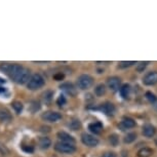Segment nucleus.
Returning a JSON list of instances; mask_svg holds the SVG:
<instances>
[{"instance_id": "obj_1", "label": "nucleus", "mask_w": 157, "mask_h": 157, "mask_svg": "<svg viewBox=\"0 0 157 157\" xmlns=\"http://www.w3.org/2000/svg\"><path fill=\"white\" fill-rule=\"evenodd\" d=\"M0 70L2 72H4L10 79H13L17 84L27 83L31 77L30 70L19 64L2 63L0 65Z\"/></svg>"}, {"instance_id": "obj_2", "label": "nucleus", "mask_w": 157, "mask_h": 157, "mask_svg": "<svg viewBox=\"0 0 157 157\" xmlns=\"http://www.w3.org/2000/svg\"><path fill=\"white\" fill-rule=\"evenodd\" d=\"M45 83V80L40 74H34L30 77L29 81L27 82V87L30 90H36L41 88Z\"/></svg>"}, {"instance_id": "obj_3", "label": "nucleus", "mask_w": 157, "mask_h": 157, "mask_svg": "<svg viewBox=\"0 0 157 157\" xmlns=\"http://www.w3.org/2000/svg\"><path fill=\"white\" fill-rule=\"evenodd\" d=\"M56 151L64 154H73L76 151V147L74 144L65 143V142H58L55 144Z\"/></svg>"}, {"instance_id": "obj_4", "label": "nucleus", "mask_w": 157, "mask_h": 157, "mask_svg": "<svg viewBox=\"0 0 157 157\" xmlns=\"http://www.w3.org/2000/svg\"><path fill=\"white\" fill-rule=\"evenodd\" d=\"M94 84V78L88 74H82L77 78V86L80 90H87Z\"/></svg>"}, {"instance_id": "obj_5", "label": "nucleus", "mask_w": 157, "mask_h": 157, "mask_svg": "<svg viewBox=\"0 0 157 157\" xmlns=\"http://www.w3.org/2000/svg\"><path fill=\"white\" fill-rule=\"evenodd\" d=\"M42 119L47 122H57L62 119V114L56 111H47L42 114Z\"/></svg>"}, {"instance_id": "obj_6", "label": "nucleus", "mask_w": 157, "mask_h": 157, "mask_svg": "<svg viewBox=\"0 0 157 157\" xmlns=\"http://www.w3.org/2000/svg\"><path fill=\"white\" fill-rule=\"evenodd\" d=\"M81 141L82 143L88 147H97L98 144H99V140L97 138H94V136L90 134H86V132L81 135Z\"/></svg>"}, {"instance_id": "obj_7", "label": "nucleus", "mask_w": 157, "mask_h": 157, "mask_svg": "<svg viewBox=\"0 0 157 157\" xmlns=\"http://www.w3.org/2000/svg\"><path fill=\"white\" fill-rule=\"evenodd\" d=\"M143 83L145 85H154L157 83V72L152 71V72L147 73L143 78Z\"/></svg>"}, {"instance_id": "obj_8", "label": "nucleus", "mask_w": 157, "mask_h": 157, "mask_svg": "<svg viewBox=\"0 0 157 157\" xmlns=\"http://www.w3.org/2000/svg\"><path fill=\"white\" fill-rule=\"evenodd\" d=\"M107 84L109 88L113 91H117L120 88V84H121V80L119 77H116V76H113V77H110L108 78L107 80Z\"/></svg>"}, {"instance_id": "obj_9", "label": "nucleus", "mask_w": 157, "mask_h": 157, "mask_svg": "<svg viewBox=\"0 0 157 157\" xmlns=\"http://www.w3.org/2000/svg\"><path fill=\"white\" fill-rule=\"evenodd\" d=\"M99 110H101L104 114L108 115V116H112L115 112V107L112 103H105L100 106Z\"/></svg>"}, {"instance_id": "obj_10", "label": "nucleus", "mask_w": 157, "mask_h": 157, "mask_svg": "<svg viewBox=\"0 0 157 157\" xmlns=\"http://www.w3.org/2000/svg\"><path fill=\"white\" fill-rule=\"evenodd\" d=\"M136 126V121L132 119V118L129 117H124L123 120L121 121V123L119 124V127L121 130H125L127 128H132V127Z\"/></svg>"}, {"instance_id": "obj_11", "label": "nucleus", "mask_w": 157, "mask_h": 157, "mask_svg": "<svg viewBox=\"0 0 157 157\" xmlns=\"http://www.w3.org/2000/svg\"><path fill=\"white\" fill-rule=\"evenodd\" d=\"M143 135L145 136V137H147V138H152L154 135H155V132H156V129H155V127H154L152 124H150V123H146V124H144L143 125Z\"/></svg>"}, {"instance_id": "obj_12", "label": "nucleus", "mask_w": 157, "mask_h": 157, "mask_svg": "<svg viewBox=\"0 0 157 157\" xmlns=\"http://www.w3.org/2000/svg\"><path fill=\"white\" fill-rule=\"evenodd\" d=\"M58 138L60 139L61 142H65V143H70V144L75 143V139L66 132H58Z\"/></svg>"}, {"instance_id": "obj_13", "label": "nucleus", "mask_w": 157, "mask_h": 157, "mask_svg": "<svg viewBox=\"0 0 157 157\" xmlns=\"http://www.w3.org/2000/svg\"><path fill=\"white\" fill-rule=\"evenodd\" d=\"M61 90H63L64 91H66L68 94H70V96H75L76 94V88L75 86L70 83V82H66V83H63L60 86Z\"/></svg>"}, {"instance_id": "obj_14", "label": "nucleus", "mask_w": 157, "mask_h": 157, "mask_svg": "<svg viewBox=\"0 0 157 157\" xmlns=\"http://www.w3.org/2000/svg\"><path fill=\"white\" fill-rule=\"evenodd\" d=\"M88 129H90L93 134L99 135V134H101V132L103 130V124L101 122H99V121L90 123V124H88Z\"/></svg>"}, {"instance_id": "obj_15", "label": "nucleus", "mask_w": 157, "mask_h": 157, "mask_svg": "<svg viewBox=\"0 0 157 157\" xmlns=\"http://www.w3.org/2000/svg\"><path fill=\"white\" fill-rule=\"evenodd\" d=\"M13 120V116L5 109H0V121L1 122H10Z\"/></svg>"}, {"instance_id": "obj_16", "label": "nucleus", "mask_w": 157, "mask_h": 157, "mask_svg": "<svg viewBox=\"0 0 157 157\" xmlns=\"http://www.w3.org/2000/svg\"><path fill=\"white\" fill-rule=\"evenodd\" d=\"M120 90V94L123 99H128L129 94H130V91H132V87H130L129 84H123L122 86L119 88Z\"/></svg>"}, {"instance_id": "obj_17", "label": "nucleus", "mask_w": 157, "mask_h": 157, "mask_svg": "<svg viewBox=\"0 0 157 157\" xmlns=\"http://www.w3.org/2000/svg\"><path fill=\"white\" fill-rule=\"evenodd\" d=\"M52 146V141H50L49 138L47 137H42L39 139V147L41 149L45 150V149H48V148Z\"/></svg>"}, {"instance_id": "obj_18", "label": "nucleus", "mask_w": 157, "mask_h": 157, "mask_svg": "<svg viewBox=\"0 0 157 157\" xmlns=\"http://www.w3.org/2000/svg\"><path fill=\"white\" fill-rule=\"evenodd\" d=\"M152 153H153L152 149L147 148V147H144V148H142V149L139 150L138 157H150L151 155H152Z\"/></svg>"}, {"instance_id": "obj_19", "label": "nucleus", "mask_w": 157, "mask_h": 157, "mask_svg": "<svg viewBox=\"0 0 157 157\" xmlns=\"http://www.w3.org/2000/svg\"><path fill=\"white\" fill-rule=\"evenodd\" d=\"M68 126H69L72 130H77V129H79L81 127V123H80V121H79L78 119H73V120H71L69 122Z\"/></svg>"}, {"instance_id": "obj_20", "label": "nucleus", "mask_w": 157, "mask_h": 157, "mask_svg": "<svg viewBox=\"0 0 157 157\" xmlns=\"http://www.w3.org/2000/svg\"><path fill=\"white\" fill-rule=\"evenodd\" d=\"M136 139H137V134H135V132H129V134H127L125 137H124L123 141L125 144H130V143H132V142H135Z\"/></svg>"}, {"instance_id": "obj_21", "label": "nucleus", "mask_w": 157, "mask_h": 157, "mask_svg": "<svg viewBox=\"0 0 157 157\" xmlns=\"http://www.w3.org/2000/svg\"><path fill=\"white\" fill-rule=\"evenodd\" d=\"M105 93H106V87L104 84L97 85L96 88H94V94H96L98 97H102L103 94H105Z\"/></svg>"}, {"instance_id": "obj_22", "label": "nucleus", "mask_w": 157, "mask_h": 157, "mask_svg": "<svg viewBox=\"0 0 157 157\" xmlns=\"http://www.w3.org/2000/svg\"><path fill=\"white\" fill-rule=\"evenodd\" d=\"M13 108L14 109V111L17 112V114H20L21 112L23 111V104L19 102V101H16V102H13Z\"/></svg>"}, {"instance_id": "obj_23", "label": "nucleus", "mask_w": 157, "mask_h": 157, "mask_svg": "<svg viewBox=\"0 0 157 157\" xmlns=\"http://www.w3.org/2000/svg\"><path fill=\"white\" fill-rule=\"evenodd\" d=\"M109 142H110V144L112 145V146H117L118 143H119V139H118V136L117 135H111L110 137H109Z\"/></svg>"}, {"instance_id": "obj_24", "label": "nucleus", "mask_w": 157, "mask_h": 157, "mask_svg": "<svg viewBox=\"0 0 157 157\" xmlns=\"http://www.w3.org/2000/svg\"><path fill=\"white\" fill-rule=\"evenodd\" d=\"M145 96H146V99L149 101V103H151V104H154L157 101V98L155 97V94H152L151 91H147Z\"/></svg>"}, {"instance_id": "obj_25", "label": "nucleus", "mask_w": 157, "mask_h": 157, "mask_svg": "<svg viewBox=\"0 0 157 157\" xmlns=\"http://www.w3.org/2000/svg\"><path fill=\"white\" fill-rule=\"evenodd\" d=\"M148 64H149L148 62H141V63H139L137 65V70L139 71V72H142V71H144L145 68L147 67Z\"/></svg>"}, {"instance_id": "obj_26", "label": "nucleus", "mask_w": 157, "mask_h": 157, "mask_svg": "<svg viewBox=\"0 0 157 157\" xmlns=\"http://www.w3.org/2000/svg\"><path fill=\"white\" fill-rule=\"evenodd\" d=\"M10 153V151L6 148L4 144L0 143V154H2V155H7V154Z\"/></svg>"}, {"instance_id": "obj_27", "label": "nucleus", "mask_w": 157, "mask_h": 157, "mask_svg": "<svg viewBox=\"0 0 157 157\" xmlns=\"http://www.w3.org/2000/svg\"><path fill=\"white\" fill-rule=\"evenodd\" d=\"M134 64H136V62H134V61H130V62H121V63H119V68H127V67L132 66Z\"/></svg>"}, {"instance_id": "obj_28", "label": "nucleus", "mask_w": 157, "mask_h": 157, "mask_svg": "<svg viewBox=\"0 0 157 157\" xmlns=\"http://www.w3.org/2000/svg\"><path fill=\"white\" fill-rule=\"evenodd\" d=\"M57 103H58V105H64V104H66V98L64 96H60L57 101Z\"/></svg>"}, {"instance_id": "obj_29", "label": "nucleus", "mask_w": 157, "mask_h": 157, "mask_svg": "<svg viewBox=\"0 0 157 157\" xmlns=\"http://www.w3.org/2000/svg\"><path fill=\"white\" fill-rule=\"evenodd\" d=\"M0 94H1V96H8L10 93H8L6 87H0Z\"/></svg>"}, {"instance_id": "obj_30", "label": "nucleus", "mask_w": 157, "mask_h": 157, "mask_svg": "<svg viewBox=\"0 0 157 157\" xmlns=\"http://www.w3.org/2000/svg\"><path fill=\"white\" fill-rule=\"evenodd\" d=\"M43 99H44V101H45V103H49L50 102V100H52V93L49 94V96H47V93L46 94H43Z\"/></svg>"}, {"instance_id": "obj_31", "label": "nucleus", "mask_w": 157, "mask_h": 157, "mask_svg": "<svg viewBox=\"0 0 157 157\" xmlns=\"http://www.w3.org/2000/svg\"><path fill=\"white\" fill-rule=\"evenodd\" d=\"M22 148H23V150H24V151H26V152H33V150H34L33 146H29V147L22 146Z\"/></svg>"}, {"instance_id": "obj_32", "label": "nucleus", "mask_w": 157, "mask_h": 157, "mask_svg": "<svg viewBox=\"0 0 157 157\" xmlns=\"http://www.w3.org/2000/svg\"><path fill=\"white\" fill-rule=\"evenodd\" d=\"M54 78L56 79V80H62V79L64 78V74H62V73L56 74V75L54 76Z\"/></svg>"}, {"instance_id": "obj_33", "label": "nucleus", "mask_w": 157, "mask_h": 157, "mask_svg": "<svg viewBox=\"0 0 157 157\" xmlns=\"http://www.w3.org/2000/svg\"><path fill=\"white\" fill-rule=\"evenodd\" d=\"M103 157H117V156H116V154L113 152H107V153L104 154Z\"/></svg>"}, {"instance_id": "obj_34", "label": "nucleus", "mask_w": 157, "mask_h": 157, "mask_svg": "<svg viewBox=\"0 0 157 157\" xmlns=\"http://www.w3.org/2000/svg\"><path fill=\"white\" fill-rule=\"evenodd\" d=\"M153 105H154V109H155V110L157 111V101H156V102H155V103H154V104H153Z\"/></svg>"}]
</instances>
